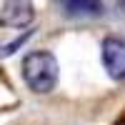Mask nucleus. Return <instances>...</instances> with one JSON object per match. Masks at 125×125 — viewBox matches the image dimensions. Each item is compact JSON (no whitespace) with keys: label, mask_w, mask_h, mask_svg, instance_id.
I'll return each instance as SVG.
<instances>
[{"label":"nucleus","mask_w":125,"mask_h":125,"mask_svg":"<svg viewBox=\"0 0 125 125\" xmlns=\"http://www.w3.org/2000/svg\"><path fill=\"white\" fill-rule=\"evenodd\" d=\"M33 18H35L33 0H5L0 10V25L8 28H25L33 23Z\"/></svg>","instance_id":"nucleus-2"},{"label":"nucleus","mask_w":125,"mask_h":125,"mask_svg":"<svg viewBox=\"0 0 125 125\" xmlns=\"http://www.w3.org/2000/svg\"><path fill=\"white\" fill-rule=\"evenodd\" d=\"M103 65L110 73V78L115 80L125 78V40L123 38H108L103 43Z\"/></svg>","instance_id":"nucleus-3"},{"label":"nucleus","mask_w":125,"mask_h":125,"mask_svg":"<svg viewBox=\"0 0 125 125\" xmlns=\"http://www.w3.org/2000/svg\"><path fill=\"white\" fill-rule=\"evenodd\" d=\"M118 125H125V120H120V123H118Z\"/></svg>","instance_id":"nucleus-6"},{"label":"nucleus","mask_w":125,"mask_h":125,"mask_svg":"<svg viewBox=\"0 0 125 125\" xmlns=\"http://www.w3.org/2000/svg\"><path fill=\"white\" fill-rule=\"evenodd\" d=\"M120 8H123V13H125V0H123V3H120Z\"/></svg>","instance_id":"nucleus-5"},{"label":"nucleus","mask_w":125,"mask_h":125,"mask_svg":"<svg viewBox=\"0 0 125 125\" xmlns=\"http://www.w3.org/2000/svg\"><path fill=\"white\" fill-rule=\"evenodd\" d=\"M65 13L70 15H85V18H98L103 15V3L100 0H60Z\"/></svg>","instance_id":"nucleus-4"},{"label":"nucleus","mask_w":125,"mask_h":125,"mask_svg":"<svg viewBox=\"0 0 125 125\" xmlns=\"http://www.w3.org/2000/svg\"><path fill=\"white\" fill-rule=\"evenodd\" d=\"M23 78L30 90L50 93L58 83V60L53 58V53L35 50V53L25 55L23 60Z\"/></svg>","instance_id":"nucleus-1"}]
</instances>
